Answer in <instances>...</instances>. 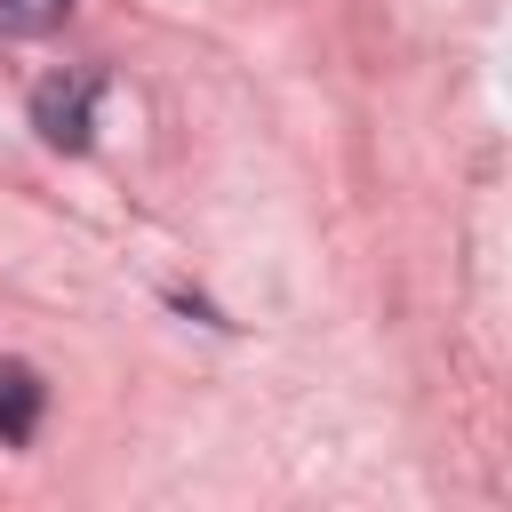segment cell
Instances as JSON below:
<instances>
[{
  "label": "cell",
  "instance_id": "6da1fadb",
  "mask_svg": "<svg viewBox=\"0 0 512 512\" xmlns=\"http://www.w3.org/2000/svg\"><path fill=\"white\" fill-rule=\"evenodd\" d=\"M32 128L56 152H88V136H96V80L88 72H48L32 88Z\"/></svg>",
  "mask_w": 512,
  "mask_h": 512
},
{
  "label": "cell",
  "instance_id": "7a4b0ae2",
  "mask_svg": "<svg viewBox=\"0 0 512 512\" xmlns=\"http://www.w3.org/2000/svg\"><path fill=\"white\" fill-rule=\"evenodd\" d=\"M40 408H48V384L24 368V360H0V440L24 448L40 432Z\"/></svg>",
  "mask_w": 512,
  "mask_h": 512
},
{
  "label": "cell",
  "instance_id": "3957f363",
  "mask_svg": "<svg viewBox=\"0 0 512 512\" xmlns=\"http://www.w3.org/2000/svg\"><path fill=\"white\" fill-rule=\"evenodd\" d=\"M64 8H72V0H0V32H8V40H40V32L64 24Z\"/></svg>",
  "mask_w": 512,
  "mask_h": 512
}]
</instances>
